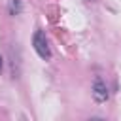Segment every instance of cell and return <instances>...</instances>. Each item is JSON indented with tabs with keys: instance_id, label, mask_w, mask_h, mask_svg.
I'll return each instance as SVG.
<instances>
[{
	"instance_id": "obj_1",
	"label": "cell",
	"mask_w": 121,
	"mask_h": 121,
	"mask_svg": "<svg viewBox=\"0 0 121 121\" xmlns=\"http://www.w3.org/2000/svg\"><path fill=\"white\" fill-rule=\"evenodd\" d=\"M32 45H34V51L43 59V60H49L51 59V49H49V43H47V38H45V32L43 30H36L34 36H32Z\"/></svg>"
},
{
	"instance_id": "obj_2",
	"label": "cell",
	"mask_w": 121,
	"mask_h": 121,
	"mask_svg": "<svg viewBox=\"0 0 121 121\" xmlns=\"http://www.w3.org/2000/svg\"><path fill=\"white\" fill-rule=\"evenodd\" d=\"M91 93H93V98H95V102H98V104L106 102V100H108V96H110V93H108V87H106V83H104L102 79H95Z\"/></svg>"
},
{
	"instance_id": "obj_3",
	"label": "cell",
	"mask_w": 121,
	"mask_h": 121,
	"mask_svg": "<svg viewBox=\"0 0 121 121\" xmlns=\"http://www.w3.org/2000/svg\"><path fill=\"white\" fill-rule=\"evenodd\" d=\"M9 11H11V13H19V11H21L19 0H11V2H9Z\"/></svg>"
},
{
	"instance_id": "obj_4",
	"label": "cell",
	"mask_w": 121,
	"mask_h": 121,
	"mask_svg": "<svg viewBox=\"0 0 121 121\" xmlns=\"http://www.w3.org/2000/svg\"><path fill=\"white\" fill-rule=\"evenodd\" d=\"M0 72H2V57H0Z\"/></svg>"
}]
</instances>
